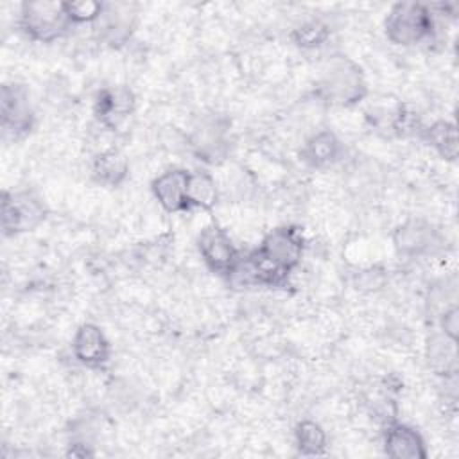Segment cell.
Wrapping results in <instances>:
<instances>
[{"mask_svg":"<svg viewBox=\"0 0 459 459\" xmlns=\"http://www.w3.org/2000/svg\"><path fill=\"white\" fill-rule=\"evenodd\" d=\"M330 38V25L321 18H308L298 23L290 32V41L303 50L323 47Z\"/></svg>","mask_w":459,"mask_h":459,"instance_id":"44dd1931","label":"cell"},{"mask_svg":"<svg viewBox=\"0 0 459 459\" xmlns=\"http://www.w3.org/2000/svg\"><path fill=\"white\" fill-rule=\"evenodd\" d=\"M384 452L393 459H425L429 454L420 430L400 421L387 423L384 430Z\"/></svg>","mask_w":459,"mask_h":459,"instance_id":"5bb4252c","label":"cell"},{"mask_svg":"<svg viewBox=\"0 0 459 459\" xmlns=\"http://www.w3.org/2000/svg\"><path fill=\"white\" fill-rule=\"evenodd\" d=\"M188 170L167 169L151 183V192L167 213L190 212L188 204Z\"/></svg>","mask_w":459,"mask_h":459,"instance_id":"4fadbf2b","label":"cell"},{"mask_svg":"<svg viewBox=\"0 0 459 459\" xmlns=\"http://www.w3.org/2000/svg\"><path fill=\"white\" fill-rule=\"evenodd\" d=\"M425 357L429 368L441 377L457 375V339L445 335L443 332H434L425 348Z\"/></svg>","mask_w":459,"mask_h":459,"instance_id":"2e32d148","label":"cell"},{"mask_svg":"<svg viewBox=\"0 0 459 459\" xmlns=\"http://www.w3.org/2000/svg\"><path fill=\"white\" fill-rule=\"evenodd\" d=\"M384 30L393 45L414 47L434 36L436 14L427 4L398 2L391 5Z\"/></svg>","mask_w":459,"mask_h":459,"instance_id":"7a4b0ae2","label":"cell"},{"mask_svg":"<svg viewBox=\"0 0 459 459\" xmlns=\"http://www.w3.org/2000/svg\"><path fill=\"white\" fill-rule=\"evenodd\" d=\"M18 25L29 39L38 43H52L63 38L72 27L65 2L48 0L23 2L20 7Z\"/></svg>","mask_w":459,"mask_h":459,"instance_id":"3957f363","label":"cell"},{"mask_svg":"<svg viewBox=\"0 0 459 459\" xmlns=\"http://www.w3.org/2000/svg\"><path fill=\"white\" fill-rule=\"evenodd\" d=\"M316 95L339 108H351L368 95V82L362 68L346 56H332L319 75Z\"/></svg>","mask_w":459,"mask_h":459,"instance_id":"6da1fadb","label":"cell"},{"mask_svg":"<svg viewBox=\"0 0 459 459\" xmlns=\"http://www.w3.org/2000/svg\"><path fill=\"white\" fill-rule=\"evenodd\" d=\"M0 120L4 136L22 138L34 127L36 115L29 90L20 82H4L0 88Z\"/></svg>","mask_w":459,"mask_h":459,"instance_id":"52a82bcc","label":"cell"},{"mask_svg":"<svg viewBox=\"0 0 459 459\" xmlns=\"http://www.w3.org/2000/svg\"><path fill=\"white\" fill-rule=\"evenodd\" d=\"M439 332L445 335L457 339L459 333V308L455 303L445 307V310L439 316Z\"/></svg>","mask_w":459,"mask_h":459,"instance_id":"603a6c76","label":"cell"},{"mask_svg":"<svg viewBox=\"0 0 459 459\" xmlns=\"http://www.w3.org/2000/svg\"><path fill=\"white\" fill-rule=\"evenodd\" d=\"M294 445L301 455H321L328 446L326 430L314 420H301L294 427Z\"/></svg>","mask_w":459,"mask_h":459,"instance_id":"ffe728a7","label":"cell"},{"mask_svg":"<svg viewBox=\"0 0 459 459\" xmlns=\"http://www.w3.org/2000/svg\"><path fill=\"white\" fill-rule=\"evenodd\" d=\"M136 108L134 93L127 86H106L97 93L93 111L106 129H118Z\"/></svg>","mask_w":459,"mask_h":459,"instance_id":"8fae6325","label":"cell"},{"mask_svg":"<svg viewBox=\"0 0 459 459\" xmlns=\"http://www.w3.org/2000/svg\"><path fill=\"white\" fill-rule=\"evenodd\" d=\"M72 355L84 368L99 369L111 359V342L95 323H82L72 337Z\"/></svg>","mask_w":459,"mask_h":459,"instance_id":"30bf717a","label":"cell"},{"mask_svg":"<svg viewBox=\"0 0 459 459\" xmlns=\"http://www.w3.org/2000/svg\"><path fill=\"white\" fill-rule=\"evenodd\" d=\"M344 145L341 138L330 129H319L312 133L301 145V160L314 169H326L342 158Z\"/></svg>","mask_w":459,"mask_h":459,"instance_id":"9a60e30c","label":"cell"},{"mask_svg":"<svg viewBox=\"0 0 459 459\" xmlns=\"http://www.w3.org/2000/svg\"><path fill=\"white\" fill-rule=\"evenodd\" d=\"M190 151L206 165H219L230 154V122L221 115L201 117L186 136Z\"/></svg>","mask_w":459,"mask_h":459,"instance_id":"5b68a950","label":"cell"},{"mask_svg":"<svg viewBox=\"0 0 459 459\" xmlns=\"http://www.w3.org/2000/svg\"><path fill=\"white\" fill-rule=\"evenodd\" d=\"M255 251L281 274L289 276L301 264L305 238L299 228L285 224L265 233Z\"/></svg>","mask_w":459,"mask_h":459,"instance_id":"8992f818","label":"cell"},{"mask_svg":"<svg viewBox=\"0 0 459 459\" xmlns=\"http://www.w3.org/2000/svg\"><path fill=\"white\" fill-rule=\"evenodd\" d=\"M47 204L32 190H4L0 221L4 237H14L36 230L47 219Z\"/></svg>","mask_w":459,"mask_h":459,"instance_id":"277c9868","label":"cell"},{"mask_svg":"<svg viewBox=\"0 0 459 459\" xmlns=\"http://www.w3.org/2000/svg\"><path fill=\"white\" fill-rule=\"evenodd\" d=\"M195 246L204 265L222 278H228L242 255L240 249L233 244L228 231L217 222L204 226L197 233Z\"/></svg>","mask_w":459,"mask_h":459,"instance_id":"ba28073f","label":"cell"},{"mask_svg":"<svg viewBox=\"0 0 459 459\" xmlns=\"http://www.w3.org/2000/svg\"><path fill=\"white\" fill-rule=\"evenodd\" d=\"M188 204L190 210L197 208L203 212H210L217 206L221 190L217 185V179L212 172L199 169L188 172Z\"/></svg>","mask_w":459,"mask_h":459,"instance_id":"d6986e66","label":"cell"},{"mask_svg":"<svg viewBox=\"0 0 459 459\" xmlns=\"http://www.w3.org/2000/svg\"><path fill=\"white\" fill-rule=\"evenodd\" d=\"M423 142L436 151L443 160L455 161L459 154L457 127L450 120H436L420 131Z\"/></svg>","mask_w":459,"mask_h":459,"instance_id":"ac0fdd59","label":"cell"},{"mask_svg":"<svg viewBox=\"0 0 459 459\" xmlns=\"http://www.w3.org/2000/svg\"><path fill=\"white\" fill-rule=\"evenodd\" d=\"M104 2L95 0H81V2H65V9L72 25L82 23H95L102 13Z\"/></svg>","mask_w":459,"mask_h":459,"instance_id":"7402d4cb","label":"cell"},{"mask_svg":"<svg viewBox=\"0 0 459 459\" xmlns=\"http://www.w3.org/2000/svg\"><path fill=\"white\" fill-rule=\"evenodd\" d=\"M136 22V11L133 4H106L102 13L93 23L99 38L109 47H122L129 41Z\"/></svg>","mask_w":459,"mask_h":459,"instance_id":"7c38bea8","label":"cell"},{"mask_svg":"<svg viewBox=\"0 0 459 459\" xmlns=\"http://www.w3.org/2000/svg\"><path fill=\"white\" fill-rule=\"evenodd\" d=\"M127 174L129 161L118 149H104L91 160V178L102 186H120Z\"/></svg>","mask_w":459,"mask_h":459,"instance_id":"e0dca14e","label":"cell"},{"mask_svg":"<svg viewBox=\"0 0 459 459\" xmlns=\"http://www.w3.org/2000/svg\"><path fill=\"white\" fill-rule=\"evenodd\" d=\"M393 247L400 256L420 258L434 255L441 246L439 231L425 219L409 217L393 230Z\"/></svg>","mask_w":459,"mask_h":459,"instance_id":"9c48e42d","label":"cell"}]
</instances>
